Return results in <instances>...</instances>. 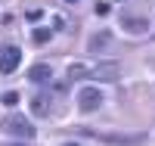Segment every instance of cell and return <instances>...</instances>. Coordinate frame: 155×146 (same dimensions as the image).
Returning <instances> with one entry per match:
<instances>
[{
    "mask_svg": "<svg viewBox=\"0 0 155 146\" xmlns=\"http://www.w3.org/2000/svg\"><path fill=\"white\" fill-rule=\"evenodd\" d=\"M87 137H93L99 143H109V146H140L146 143V134H118V131H84Z\"/></svg>",
    "mask_w": 155,
    "mask_h": 146,
    "instance_id": "6da1fadb",
    "label": "cell"
},
{
    "mask_svg": "<svg viewBox=\"0 0 155 146\" xmlns=\"http://www.w3.org/2000/svg\"><path fill=\"white\" fill-rule=\"evenodd\" d=\"M0 131L3 134H9V137H22V140H34V134H37V127L28 121L25 115H6L3 121H0Z\"/></svg>",
    "mask_w": 155,
    "mask_h": 146,
    "instance_id": "7a4b0ae2",
    "label": "cell"
},
{
    "mask_svg": "<svg viewBox=\"0 0 155 146\" xmlns=\"http://www.w3.org/2000/svg\"><path fill=\"white\" fill-rule=\"evenodd\" d=\"M102 106V90H96V87H81L78 90V109L81 112H96Z\"/></svg>",
    "mask_w": 155,
    "mask_h": 146,
    "instance_id": "3957f363",
    "label": "cell"
},
{
    "mask_svg": "<svg viewBox=\"0 0 155 146\" xmlns=\"http://www.w3.org/2000/svg\"><path fill=\"white\" fill-rule=\"evenodd\" d=\"M19 62H22V50L16 44L0 47V72H3V75H12V72L19 69Z\"/></svg>",
    "mask_w": 155,
    "mask_h": 146,
    "instance_id": "277c9868",
    "label": "cell"
},
{
    "mask_svg": "<svg viewBox=\"0 0 155 146\" xmlns=\"http://www.w3.org/2000/svg\"><path fill=\"white\" fill-rule=\"evenodd\" d=\"M112 47H115V34L106 31V28L93 31V34H90V41H87V50H90V53H96V56H99V53H109Z\"/></svg>",
    "mask_w": 155,
    "mask_h": 146,
    "instance_id": "5b68a950",
    "label": "cell"
},
{
    "mask_svg": "<svg viewBox=\"0 0 155 146\" xmlns=\"http://www.w3.org/2000/svg\"><path fill=\"white\" fill-rule=\"evenodd\" d=\"M28 109L34 118H47L50 112H53V97H47V93H34L28 97Z\"/></svg>",
    "mask_w": 155,
    "mask_h": 146,
    "instance_id": "8992f818",
    "label": "cell"
},
{
    "mask_svg": "<svg viewBox=\"0 0 155 146\" xmlns=\"http://www.w3.org/2000/svg\"><path fill=\"white\" fill-rule=\"evenodd\" d=\"M87 75H93L96 81H118L121 78V65L118 62H99L93 72H87Z\"/></svg>",
    "mask_w": 155,
    "mask_h": 146,
    "instance_id": "52a82bcc",
    "label": "cell"
},
{
    "mask_svg": "<svg viewBox=\"0 0 155 146\" xmlns=\"http://www.w3.org/2000/svg\"><path fill=\"white\" fill-rule=\"evenodd\" d=\"M121 28H124L127 34H146V31H149V22H146L143 16H124V19H121Z\"/></svg>",
    "mask_w": 155,
    "mask_h": 146,
    "instance_id": "ba28073f",
    "label": "cell"
},
{
    "mask_svg": "<svg viewBox=\"0 0 155 146\" xmlns=\"http://www.w3.org/2000/svg\"><path fill=\"white\" fill-rule=\"evenodd\" d=\"M28 78H31L34 84H47V81H53V72H50V65L37 62V65H31V69H28Z\"/></svg>",
    "mask_w": 155,
    "mask_h": 146,
    "instance_id": "9c48e42d",
    "label": "cell"
},
{
    "mask_svg": "<svg viewBox=\"0 0 155 146\" xmlns=\"http://www.w3.org/2000/svg\"><path fill=\"white\" fill-rule=\"evenodd\" d=\"M31 37H34V44H47L50 37H53V31H50V28H37Z\"/></svg>",
    "mask_w": 155,
    "mask_h": 146,
    "instance_id": "30bf717a",
    "label": "cell"
},
{
    "mask_svg": "<svg viewBox=\"0 0 155 146\" xmlns=\"http://www.w3.org/2000/svg\"><path fill=\"white\" fill-rule=\"evenodd\" d=\"M3 103H6V106H16V103H19V93H16V90H6V93H3Z\"/></svg>",
    "mask_w": 155,
    "mask_h": 146,
    "instance_id": "8fae6325",
    "label": "cell"
},
{
    "mask_svg": "<svg viewBox=\"0 0 155 146\" xmlns=\"http://www.w3.org/2000/svg\"><path fill=\"white\" fill-rule=\"evenodd\" d=\"M68 75H71V78H84V75H87V69H84V65H71Z\"/></svg>",
    "mask_w": 155,
    "mask_h": 146,
    "instance_id": "7c38bea8",
    "label": "cell"
},
{
    "mask_svg": "<svg viewBox=\"0 0 155 146\" xmlns=\"http://www.w3.org/2000/svg\"><path fill=\"white\" fill-rule=\"evenodd\" d=\"M62 146H78V143H62Z\"/></svg>",
    "mask_w": 155,
    "mask_h": 146,
    "instance_id": "4fadbf2b",
    "label": "cell"
},
{
    "mask_svg": "<svg viewBox=\"0 0 155 146\" xmlns=\"http://www.w3.org/2000/svg\"><path fill=\"white\" fill-rule=\"evenodd\" d=\"M115 3H124V0H115Z\"/></svg>",
    "mask_w": 155,
    "mask_h": 146,
    "instance_id": "5bb4252c",
    "label": "cell"
},
{
    "mask_svg": "<svg viewBox=\"0 0 155 146\" xmlns=\"http://www.w3.org/2000/svg\"><path fill=\"white\" fill-rule=\"evenodd\" d=\"M68 3H78V0H68Z\"/></svg>",
    "mask_w": 155,
    "mask_h": 146,
    "instance_id": "9a60e30c",
    "label": "cell"
}]
</instances>
